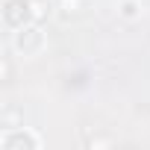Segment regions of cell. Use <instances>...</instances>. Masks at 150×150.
Here are the masks:
<instances>
[{
	"label": "cell",
	"instance_id": "1",
	"mask_svg": "<svg viewBox=\"0 0 150 150\" xmlns=\"http://www.w3.org/2000/svg\"><path fill=\"white\" fill-rule=\"evenodd\" d=\"M12 44H15V50H18L21 56H35V53L44 47V33H41V27L33 21V24H27V27L15 30Z\"/></svg>",
	"mask_w": 150,
	"mask_h": 150
},
{
	"label": "cell",
	"instance_id": "3",
	"mask_svg": "<svg viewBox=\"0 0 150 150\" xmlns=\"http://www.w3.org/2000/svg\"><path fill=\"white\" fill-rule=\"evenodd\" d=\"M33 21H35V15H33L30 0H6V9H3V24L6 27L21 30V27H27Z\"/></svg>",
	"mask_w": 150,
	"mask_h": 150
},
{
	"label": "cell",
	"instance_id": "2",
	"mask_svg": "<svg viewBox=\"0 0 150 150\" xmlns=\"http://www.w3.org/2000/svg\"><path fill=\"white\" fill-rule=\"evenodd\" d=\"M41 147V138L30 129H18V127H9L3 135H0V150H38Z\"/></svg>",
	"mask_w": 150,
	"mask_h": 150
},
{
	"label": "cell",
	"instance_id": "4",
	"mask_svg": "<svg viewBox=\"0 0 150 150\" xmlns=\"http://www.w3.org/2000/svg\"><path fill=\"white\" fill-rule=\"evenodd\" d=\"M118 15L124 21H135L141 15V0H118Z\"/></svg>",
	"mask_w": 150,
	"mask_h": 150
},
{
	"label": "cell",
	"instance_id": "5",
	"mask_svg": "<svg viewBox=\"0 0 150 150\" xmlns=\"http://www.w3.org/2000/svg\"><path fill=\"white\" fill-rule=\"evenodd\" d=\"M86 6V0H59V9L65 12V15H71V12H80Z\"/></svg>",
	"mask_w": 150,
	"mask_h": 150
},
{
	"label": "cell",
	"instance_id": "6",
	"mask_svg": "<svg viewBox=\"0 0 150 150\" xmlns=\"http://www.w3.org/2000/svg\"><path fill=\"white\" fill-rule=\"evenodd\" d=\"M12 77V68H9V59H3V83H9Z\"/></svg>",
	"mask_w": 150,
	"mask_h": 150
}]
</instances>
